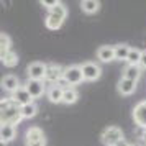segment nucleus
Returning a JSON list of instances; mask_svg holds the SVG:
<instances>
[{
	"mask_svg": "<svg viewBox=\"0 0 146 146\" xmlns=\"http://www.w3.org/2000/svg\"><path fill=\"white\" fill-rule=\"evenodd\" d=\"M62 82L66 84L67 87H74V86H79L84 82V77H82V71H80V66H67L64 67L62 71Z\"/></svg>",
	"mask_w": 146,
	"mask_h": 146,
	"instance_id": "nucleus-3",
	"label": "nucleus"
},
{
	"mask_svg": "<svg viewBox=\"0 0 146 146\" xmlns=\"http://www.w3.org/2000/svg\"><path fill=\"white\" fill-rule=\"evenodd\" d=\"M123 138L125 136H123L121 128L120 126H115V125L107 126L105 130L102 131V135H100V139H102V143L105 146H115L120 139H123Z\"/></svg>",
	"mask_w": 146,
	"mask_h": 146,
	"instance_id": "nucleus-5",
	"label": "nucleus"
},
{
	"mask_svg": "<svg viewBox=\"0 0 146 146\" xmlns=\"http://www.w3.org/2000/svg\"><path fill=\"white\" fill-rule=\"evenodd\" d=\"M20 86H21V82L15 74H7V76H3V77L0 79V87H2L5 92H8L10 95H12Z\"/></svg>",
	"mask_w": 146,
	"mask_h": 146,
	"instance_id": "nucleus-11",
	"label": "nucleus"
},
{
	"mask_svg": "<svg viewBox=\"0 0 146 146\" xmlns=\"http://www.w3.org/2000/svg\"><path fill=\"white\" fill-rule=\"evenodd\" d=\"M66 18H67V7L62 2H58L56 7H53L48 12L46 18H44V25H46L48 30L56 31V30H59L62 27V23H64Z\"/></svg>",
	"mask_w": 146,
	"mask_h": 146,
	"instance_id": "nucleus-2",
	"label": "nucleus"
},
{
	"mask_svg": "<svg viewBox=\"0 0 146 146\" xmlns=\"http://www.w3.org/2000/svg\"><path fill=\"white\" fill-rule=\"evenodd\" d=\"M46 99L51 102V104H61V100H62V87L58 86V84H53V86L46 87Z\"/></svg>",
	"mask_w": 146,
	"mask_h": 146,
	"instance_id": "nucleus-13",
	"label": "nucleus"
},
{
	"mask_svg": "<svg viewBox=\"0 0 146 146\" xmlns=\"http://www.w3.org/2000/svg\"><path fill=\"white\" fill-rule=\"evenodd\" d=\"M3 66L5 67H8V69H12V67H17L18 66V62H20V58H18V54L17 53H13V51H10V53L3 58Z\"/></svg>",
	"mask_w": 146,
	"mask_h": 146,
	"instance_id": "nucleus-24",
	"label": "nucleus"
},
{
	"mask_svg": "<svg viewBox=\"0 0 146 146\" xmlns=\"http://www.w3.org/2000/svg\"><path fill=\"white\" fill-rule=\"evenodd\" d=\"M131 117L139 130H146V100H141L133 107Z\"/></svg>",
	"mask_w": 146,
	"mask_h": 146,
	"instance_id": "nucleus-9",
	"label": "nucleus"
},
{
	"mask_svg": "<svg viewBox=\"0 0 146 146\" xmlns=\"http://www.w3.org/2000/svg\"><path fill=\"white\" fill-rule=\"evenodd\" d=\"M62 71L64 67L56 64V62H49L46 64V72H44V82H48L49 86L53 84H59L62 80Z\"/></svg>",
	"mask_w": 146,
	"mask_h": 146,
	"instance_id": "nucleus-7",
	"label": "nucleus"
},
{
	"mask_svg": "<svg viewBox=\"0 0 146 146\" xmlns=\"http://www.w3.org/2000/svg\"><path fill=\"white\" fill-rule=\"evenodd\" d=\"M79 100V92L76 87H64L62 89V100L61 104H66V105H72Z\"/></svg>",
	"mask_w": 146,
	"mask_h": 146,
	"instance_id": "nucleus-15",
	"label": "nucleus"
},
{
	"mask_svg": "<svg viewBox=\"0 0 146 146\" xmlns=\"http://www.w3.org/2000/svg\"><path fill=\"white\" fill-rule=\"evenodd\" d=\"M115 146H133V145H131V143H128V141L123 138V139H120V141H118V143H117Z\"/></svg>",
	"mask_w": 146,
	"mask_h": 146,
	"instance_id": "nucleus-27",
	"label": "nucleus"
},
{
	"mask_svg": "<svg viewBox=\"0 0 146 146\" xmlns=\"http://www.w3.org/2000/svg\"><path fill=\"white\" fill-rule=\"evenodd\" d=\"M25 89H27V92L30 94L31 100L40 99V97H43L44 92H46V82H44V80L28 79L27 82H25Z\"/></svg>",
	"mask_w": 146,
	"mask_h": 146,
	"instance_id": "nucleus-8",
	"label": "nucleus"
},
{
	"mask_svg": "<svg viewBox=\"0 0 146 146\" xmlns=\"http://www.w3.org/2000/svg\"><path fill=\"white\" fill-rule=\"evenodd\" d=\"M12 51V38L5 33H0V62Z\"/></svg>",
	"mask_w": 146,
	"mask_h": 146,
	"instance_id": "nucleus-19",
	"label": "nucleus"
},
{
	"mask_svg": "<svg viewBox=\"0 0 146 146\" xmlns=\"http://www.w3.org/2000/svg\"><path fill=\"white\" fill-rule=\"evenodd\" d=\"M17 136V126L15 125H0V139L3 143H10L13 141Z\"/></svg>",
	"mask_w": 146,
	"mask_h": 146,
	"instance_id": "nucleus-16",
	"label": "nucleus"
},
{
	"mask_svg": "<svg viewBox=\"0 0 146 146\" xmlns=\"http://www.w3.org/2000/svg\"><path fill=\"white\" fill-rule=\"evenodd\" d=\"M97 59L100 62H110V61H115L113 59V46L110 44H104L97 49Z\"/></svg>",
	"mask_w": 146,
	"mask_h": 146,
	"instance_id": "nucleus-18",
	"label": "nucleus"
},
{
	"mask_svg": "<svg viewBox=\"0 0 146 146\" xmlns=\"http://www.w3.org/2000/svg\"><path fill=\"white\" fill-rule=\"evenodd\" d=\"M139 67H141V71L143 69H146V49L145 51H141V59H139Z\"/></svg>",
	"mask_w": 146,
	"mask_h": 146,
	"instance_id": "nucleus-26",
	"label": "nucleus"
},
{
	"mask_svg": "<svg viewBox=\"0 0 146 146\" xmlns=\"http://www.w3.org/2000/svg\"><path fill=\"white\" fill-rule=\"evenodd\" d=\"M25 146H46V135L40 126H30L27 130Z\"/></svg>",
	"mask_w": 146,
	"mask_h": 146,
	"instance_id": "nucleus-4",
	"label": "nucleus"
},
{
	"mask_svg": "<svg viewBox=\"0 0 146 146\" xmlns=\"http://www.w3.org/2000/svg\"><path fill=\"white\" fill-rule=\"evenodd\" d=\"M80 8H82V12L87 13V15L97 13L100 10V2L99 0H82V2H80Z\"/></svg>",
	"mask_w": 146,
	"mask_h": 146,
	"instance_id": "nucleus-20",
	"label": "nucleus"
},
{
	"mask_svg": "<svg viewBox=\"0 0 146 146\" xmlns=\"http://www.w3.org/2000/svg\"><path fill=\"white\" fill-rule=\"evenodd\" d=\"M10 99L13 100L15 104L18 107H23L27 105V104H31V102H35V100H31V97H30V94L27 92V89H25V86H20L17 90H15L12 95H10Z\"/></svg>",
	"mask_w": 146,
	"mask_h": 146,
	"instance_id": "nucleus-12",
	"label": "nucleus"
},
{
	"mask_svg": "<svg viewBox=\"0 0 146 146\" xmlns=\"http://www.w3.org/2000/svg\"><path fill=\"white\" fill-rule=\"evenodd\" d=\"M128 51H130V46H128V44H125V43L115 44V46H113V59H117V61H126Z\"/></svg>",
	"mask_w": 146,
	"mask_h": 146,
	"instance_id": "nucleus-21",
	"label": "nucleus"
},
{
	"mask_svg": "<svg viewBox=\"0 0 146 146\" xmlns=\"http://www.w3.org/2000/svg\"><path fill=\"white\" fill-rule=\"evenodd\" d=\"M139 59H141V49L138 48H130L128 56H126V66H138Z\"/></svg>",
	"mask_w": 146,
	"mask_h": 146,
	"instance_id": "nucleus-23",
	"label": "nucleus"
},
{
	"mask_svg": "<svg viewBox=\"0 0 146 146\" xmlns=\"http://www.w3.org/2000/svg\"><path fill=\"white\" fill-rule=\"evenodd\" d=\"M0 146H7V143H3V141L0 139Z\"/></svg>",
	"mask_w": 146,
	"mask_h": 146,
	"instance_id": "nucleus-28",
	"label": "nucleus"
},
{
	"mask_svg": "<svg viewBox=\"0 0 146 146\" xmlns=\"http://www.w3.org/2000/svg\"><path fill=\"white\" fill-rule=\"evenodd\" d=\"M136 84L138 82H133V80H128V79H123L120 77L118 84H117V90H118L120 95H131L135 90H136Z\"/></svg>",
	"mask_w": 146,
	"mask_h": 146,
	"instance_id": "nucleus-14",
	"label": "nucleus"
},
{
	"mask_svg": "<svg viewBox=\"0 0 146 146\" xmlns=\"http://www.w3.org/2000/svg\"><path fill=\"white\" fill-rule=\"evenodd\" d=\"M80 71H82V77L84 80H89V82H94V80H99L100 76H102V67L94 62V61H87L80 66Z\"/></svg>",
	"mask_w": 146,
	"mask_h": 146,
	"instance_id": "nucleus-6",
	"label": "nucleus"
},
{
	"mask_svg": "<svg viewBox=\"0 0 146 146\" xmlns=\"http://www.w3.org/2000/svg\"><path fill=\"white\" fill-rule=\"evenodd\" d=\"M40 3L43 5V7H46L48 10H51L53 7H56V3H58V0H41Z\"/></svg>",
	"mask_w": 146,
	"mask_h": 146,
	"instance_id": "nucleus-25",
	"label": "nucleus"
},
{
	"mask_svg": "<svg viewBox=\"0 0 146 146\" xmlns=\"http://www.w3.org/2000/svg\"><path fill=\"white\" fill-rule=\"evenodd\" d=\"M20 113L21 118H33L38 115V105L36 102H31V104H27V105L20 107Z\"/></svg>",
	"mask_w": 146,
	"mask_h": 146,
	"instance_id": "nucleus-22",
	"label": "nucleus"
},
{
	"mask_svg": "<svg viewBox=\"0 0 146 146\" xmlns=\"http://www.w3.org/2000/svg\"><path fill=\"white\" fill-rule=\"evenodd\" d=\"M44 72H46V62L35 61V62H31V64H28V67H27V76H28V79L44 80Z\"/></svg>",
	"mask_w": 146,
	"mask_h": 146,
	"instance_id": "nucleus-10",
	"label": "nucleus"
},
{
	"mask_svg": "<svg viewBox=\"0 0 146 146\" xmlns=\"http://www.w3.org/2000/svg\"><path fill=\"white\" fill-rule=\"evenodd\" d=\"M121 77L133 82H138L141 77V67L139 66H125V69L121 71Z\"/></svg>",
	"mask_w": 146,
	"mask_h": 146,
	"instance_id": "nucleus-17",
	"label": "nucleus"
},
{
	"mask_svg": "<svg viewBox=\"0 0 146 146\" xmlns=\"http://www.w3.org/2000/svg\"><path fill=\"white\" fill-rule=\"evenodd\" d=\"M20 107L10 97L0 99V125H18L21 121Z\"/></svg>",
	"mask_w": 146,
	"mask_h": 146,
	"instance_id": "nucleus-1",
	"label": "nucleus"
}]
</instances>
